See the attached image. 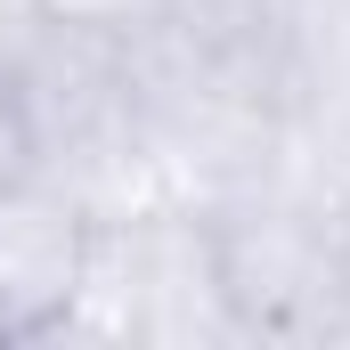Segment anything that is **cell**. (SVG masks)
<instances>
[{
    "instance_id": "cell-1",
    "label": "cell",
    "mask_w": 350,
    "mask_h": 350,
    "mask_svg": "<svg viewBox=\"0 0 350 350\" xmlns=\"http://www.w3.org/2000/svg\"><path fill=\"white\" fill-rule=\"evenodd\" d=\"M204 220L212 310L245 342L350 334V196L326 179H245Z\"/></svg>"
},
{
    "instance_id": "cell-2",
    "label": "cell",
    "mask_w": 350,
    "mask_h": 350,
    "mask_svg": "<svg viewBox=\"0 0 350 350\" xmlns=\"http://www.w3.org/2000/svg\"><path fill=\"white\" fill-rule=\"evenodd\" d=\"M0 66L25 98V122L41 139V172L98 187L114 163H139L155 139V57L139 16H82V8H41L16 0Z\"/></svg>"
},
{
    "instance_id": "cell-3",
    "label": "cell",
    "mask_w": 350,
    "mask_h": 350,
    "mask_svg": "<svg viewBox=\"0 0 350 350\" xmlns=\"http://www.w3.org/2000/svg\"><path fill=\"white\" fill-rule=\"evenodd\" d=\"M90 261H98V196H82L57 172H33L25 187L0 196V301L16 342L74 326Z\"/></svg>"
},
{
    "instance_id": "cell-4",
    "label": "cell",
    "mask_w": 350,
    "mask_h": 350,
    "mask_svg": "<svg viewBox=\"0 0 350 350\" xmlns=\"http://www.w3.org/2000/svg\"><path fill=\"white\" fill-rule=\"evenodd\" d=\"M33 172H41V139H33V122H25V98L8 82V66H0V196L25 187Z\"/></svg>"
},
{
    "instance_id": "cell-5",
    "label": "cell",
    "mask_w": 350,
    "mask_h": 350,
    "mask_svg": "<svg viewBox=\"0 0 350 350\" xmlns=\"http://www.w3.org/2000/svg\"><path fill=\"white\" fill-rule=\"evenodd\" d=\"M0 342H16V326H8V301H0Z\"/></svg>"
}]
</instances>
